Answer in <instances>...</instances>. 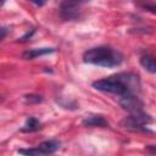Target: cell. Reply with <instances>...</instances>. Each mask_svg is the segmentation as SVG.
I'll return each instance as SVG.
<instances>
[{"mask_svg":"<svg viewBox=\"0 0 156 156\" xmlns=\"http://www.w3.org/2000/svg\"><path fill=\"white\" fill-rule=\"evenodd\" d=\"M141 9H144L145 11H149L151 13L156 15V4L155 2H146V4H138Z\"/></svg>","mask_w":156,"mask_h":156,"instance_id":"5bb4252c","label":"cell"},{"mask_svg":"<svg viewBox=\"0 0 156 156\" xmlns=\"http://www.w3.org/2000/svg\"><path fill=\"white\" fill-rule=\"evenodd\" d=\"M39 129H41L40 121L37 119L35 117H28L26 119V123L23 124V127L20 130L23 133H33V132H38Z\"/></svg>","mask_w":156,"mask_h":156,"instance_id":"30bf717a","label":"cell"},{"mask_svg":"<svg viewBox=\"0 0 156 156\" xmlns=\"http://www.w3.org/2000/svg\"><path fill=\"white\" fill-rule=\"evenodd\" d=\"M147 150H149V151H151V152H156V145H155V146H152V145H151V146H149V147H147Z\"/></svg>","mask_w":156,"mask_h":156,"instance_id":"e0dca14e","label":"cell"},{"mask_svg":"<svg viewBox=\"0 0 156 156\" xmlns=\"http://www.w3.org/2000/svg\"><path fill=\"white\" fill-rule=\"evenodd\" d=\"M38 147L41 150V152L45 155V156H49L51 154H54L55 151L58 150L60 147V141L57 140H46V141H43L38 145Z\"/></svg>","mask_w":156,"mask_h":156,"instance_id":"ba28073f","label":"cell"},{"mask_svg":"<svg viewBox=\"0 0 156 156\" xmlns=\"http://www.w3.org/2000/svg\"><path fill=\"white\" fill-rule=\"evenodd\" d=\"M32 4H34V5H37V6H43L45 2H44V1H39V2H38V1H32Z\"/></svg>","mask_w":156,"mask_h":156,"instance_id":"2e32d148","label":"cell"},{"mask_svg":"<svg viewBox=\"0 0 156 156\" xmlns=\"http://www.w3.org/2000/svg\"><path fill=\"white\" fill-rule=\"evenodd\" d=\"M152 122V118L150 115L145 113L144 111L130 113V116L124 117L121 121V126L129 130H146V126Z\"/></svg>","mask_w":156,"mask_h":156,"instance_id":"3957f363","label":"cell"},{"mask_svg":"<svg viewBox=\"0 0 156 156\" xmlns=\"http://www.w3.org/2000/svg\"><path fill=\"white\" fill-rule=\"evenodd\" d=\"M139 61H140L141 67L145 71H147L150 73H156V57L155 56L146 54V55H143Z\"/></svg>","mask_w":156,"mask_h":156,"instance_id":"9c48e42d","label":"cell"},{"mask_svg":"<svg viewBox=\"0 0 156 156\" xmlns=\"http://www.w3.org/2000/svg\"><path fill=\"white\" fill-rule=\"evenodd\" d=\"M34 33H35V28H30V29H28L21 38H18V43H26V41H28L29 39H32V37L34 35Z\"/></svg>","mask_w":156,"mask_h":156,"instance_id":"4fadbf2b","label":"cell"},{"mask_svg":"<svg viewBox=\"0 0 156 156\" xmlns=\"http://www.w3.org/2000/svg\"><path fill=\"white\" fill-rule=\"evenodd\" d=\"M0 30H1V39H5V37H6L7 32H9V28L7 27H2Z\"/></svg>","mask_w":156,"mask_h":156,"instance_id":"9a60e30c","label":"cell"},{"mask_svg":"<svg viewBox=\"0 0 156 156\" xmlns=\"http://www.w3.org/2000/svg\"><path fill=\"white\" fill-rule=\"evenodd\" d=\"M83 61L100 67H117L123 62V55L110 46H96L83 54Z\"/></svg>","mask_w":156,"mask_h":156,"instance_id":"7a4b0ae2","label":"cell"},{"mask_svg":"<svg viewBox=\"0 0 156 156\" xmlns=\"http://www.w3.org/2000/svg\"><path fill=\"white\" fill-rule=\"evenodd\" d=\"M24 100H26V102H28V104H38V102H41V101H43V98H41L40 95L29 94V95H26V96H24Z\"/></svg>","mask_w":156,"mask_h":156,"instance_id":"7c38bea8","label":"cell"},{"mask_svg":"<svg viewBox=\"0 0 156 156\" xmlns=\"http://www.w3.org/2000/svg\"><path fill=\"white\" fill-rule=\"evenodd\" d=\"M118 104L127 111H129L130 113H136V112H141L144 104L141 101V99L135 95V94H127L124 96H121L118 100Z\"/></svg>","mask_w":156,"mask_h":156,"instance_id":"277c9868","label":"cell"},{"mask_svg":"<svg viewBox=\"0 0 156 156\" xmlns=\"http://www.w3.org/2000/svg\"><path fill=\"white\" fill-rule=\"evenodd\" d=\"M18 154L23 155V156H45L41 150L37 146V147H27V149H18L17 150Z\"/></svg>","mask_w":156,"mask_h":156,"instance_id":"8fae6325","label":"cell"},{"mask_svg":"<svg viewBox=\"0 0 156 156\" xmlns=\"http://www.w3.org/2000/svg\"><path fill=\"white\" fill-rule=\"evenodd\" d=\"M56 49L54 48H37V49H28L26 51L22 52V58L24 60H33L38 56H43V55H48V54H52L55 52Z\"/></svg>","mask_w":156,"mask_h":156,"instance_id":"8992f818","label":"cell"},{"mask_svg":"<svg viewBox=\"0 0 156 156\" xmlns=\"http://www.w3.org/2000/svg\"><path fill=\"white\" fill-rule=\"evenodd\" d=\"M93 87L96 90L115 94L121 98L127 94H135V91L140 89V82L134 73H118L93 82Z\"/></svg>","mask_w":156,"mask_h":156,"instance_id":"6da1fadb","label":"cell"},{"mask_svg":"<svg viewBox=\"0 0 156 156\" xmlns=\"http://www.w3.org/2000/svg\"><path fill=\"white\" fill-rule=\"evenodd\" d=\"M82 124L85 127H107L108 123L101 115H89L83 118Z\"/></svg>","mask_w":156,"mask_h":156,"instance_id":"52a82bcc","label":"cell"},{"mask_svg":"<svg viewBox=\"0 0 156 156\" xmlns=\"http://www.w3.org/2000/svg\"><path fill=\"white\" fill-rule=\"evenodd\" d=\"M80 2L78 1H63L60 4V16L65 21H73L80 17L79 7Z\"/></svg>","mask_w":156,"mask_h":156,"instance_id":"5b68a950","label":"cell"}]
</instances>
